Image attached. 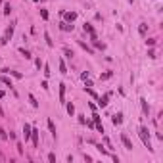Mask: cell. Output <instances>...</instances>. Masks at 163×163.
Returning <instances> with one entry per match:
<instances>
[{
	"mask_svg": "<svg viewBox=\"0 0 163 163\" xmlns=\"http://www.w3.org/2000/svg\"><path fill=\"white\" fill-rule=\"evenodd\" d=\"M138 136H140V140H142V144L146 146V148H148V150H154V148H152V142H150V131H148V129H146L144 125L142 127H138Z\"/></svg>",
	"mask_w": 163,
	"mask_h": 163,
	"instance_id": "1",
	"label": "cell"
},
{
	"mask_svg": "<svg viewBox=\"0 0 163 163\" xmlns=\"http://www.w3.org/2000/svg\"><path fill=\"white\" fill-rule=\"evenodd\" d=\"M12 35H13V27H8L6 33H4V37L0 38V44H8L10 42V38H12Z\"/></svg>",
	"mask_w": 163,
	"mask_h": 163,
	"instance_id": "2",
	"label": "cell"
},
{
	"mask_svg": "<svg viewBox=\"0 0 163 163\" xmlns=\"http://www.w3.org/2000/svg\"><path fill=\"white\" fill-rule=\"evenodd\" d=\"M31 140H33V146L38 148V129L37 127H31Z\"/></svg>",
	"mask_w": 163,
	"mask_h": 163,
	"instance_id": "3",
	"label": "cell"
},
{
	"mask_svg": "<svg viewBox=\"0 0 163 163\" xmlns=\"http://www.w3.org/2000/svg\"><path fill=\"white\" fill-rule=\"evenodd\" d=\"M109 96H111L109 92H106L104 96H100V98H98V106H100V107H106L107 104H109Z\"/></svg>",
	"mask_w": 163,
	"mask_h": 163,
	"instance_id": "4",
	"label": "cell"
},
{
	"mask_svg": "<svg viewBox=\"0 0 163 163\" xmlns=\"http://www.w3.org/2000/svg\"><path fill=\"white\" fill-rule=\"evenodd\" d=\"M83 29H85V33H88V35H90V38H92V40H96V31H94V27L90 25V23H85V27H83Z\"/></svg>",
	"mask_w": 163,
	"mask_h": 163,
	"instance_id": "5",
	"label": "cell"
},
{
	"mask_svg": "<svg viewBox=\"0 0 163 163\" xmlns=\"http://www.w3.org/2000/svg\"><path fill=\"white\" fill-rule=\"evenodd\" d=\"M63 17H65L67 23H73V21L77 19V12H65V13H63Z\"/></svg>",
	"mask_w": 163,
	"mask_h": 163,
	"instance_id": "6",
	"label": "cell"
},
{
	"mask_svg": "<svg viewBox=\"0 0 163 163\" xmlns=\"http://www.w3.org/2000/svg\"><path fill=\"white\" fill-rule=\"evenodd\" d=\"M111 123H113L115 127L121 125V123H123V113H115V115L111 117Z\"/></svg>",
	"mask_w": 163,
	"mask_h": 163,
	"instance_id": "7",
	"label": "cell"
},
{
	"mask_svg": "<svg viewBox=\"0 0 163 163\" xmlns=\"http://www.w3.org/2000/svg\"><path fill=\"white\" fill-rule=\"evenodd\" d=\"M121 140H123V144H125L127 150H132V142H131V138L127 136V134H121Z\"/></svg>",
	"mask_w": 163,
	"mask_h": 163,
	"instance_id": "8",
	"label": "cell"
},
{
	"mask_svg": "<svg viewBox=\"0 0 163 163\" xmlns=\"http://www.w3.org/2000/svg\"><path fill=\"white\" fill-rule=\"evenodd\" d=\"M60 104H65V85H60Z\"/></svg>",
	"mask_w": 163,
	"mask_h": 163,
	"instance_id": "9",
	"label": "cell"
},
{
	"mask_svg": "<svg viewBox=\"0 0 163 163\" xmlns=\"http://www.w3.org/2000/svg\"><path fill=\"white\" fill-rule=\"evenodd\" d=\"M23 136H25V142L31 138V125H27V123L23 125Z\"/></svg>",
	"mask_w": 163,
	"mask_h": 163,
	"instance_id": "10",
	"label": "cell"
},
{
	"mask_svg": "<svg viewBox=\"0 0 163 163\" xmlns=\"http://www.w3.org/2000/svg\"><path fill=\"white\" fill-rule=\"evenodd\" d=\"M60 29H62V31H73V25H69L67 21H62V23H60Z\"/></svg>",
	"mask_w": 163,
	"mask_h": 163,
	"instance_id": "11",
	"label": "cell"
},
{
	"mask_svg": "<svg viewBox=\"0 0 163 163\" xmlns=\"http://www.w3.org/2000/svg\"><path fill=\"white\" fill-rule=\"evenodd\" d=\"M2 71H4V73H10V75H13L15 79H21V77H23L19 71H12V69H2Z\"/></svg>",
	"mask_w": 163,
	"mask_h": 163,
	"instance_id": "12",
	"label": "cell"
},
{
	"mask_svg": "<svg viewBox=\"0 0 163 163\" xmlns=\"http://www.w3.org/2000/svg\"><path fill=\"white\" fill-rule=\"evenodd\" d=\"M138 33H140L142 37H146V33H148V25H146V23H140V27H138Z\"/></svg>",
	"mask_w": 163,
	"mask_h": 163,
	"instance_id": "13",
	"label": "cell"
},
{
	"mask_svg": "<svg viewBox=\"0 0 163 163\" xmlns=\"http://www.w3.org/2000/svg\"><path fill=\"white\" fill-rule=\"evenodd\" d=\"M48 129H50L52 136L56 138V125H54V121H52V119H48Z\"/></svg>",
	"mask_w": 163,
	"mask_h": 163,
	"instance_id": "14",
	"label": "cell"
},
{
	"mask_svg": "<svg viewBox=\"0 0 163 163\" xmlns=\"http://www.w3.org/2000/svg\"><path fill=\"white\" fill-rule=\"evenodd\" d=\"M0 83H4V85H8V87H13L12 81H10V77H6V75H2V77H0Z\"/></svg>",
	"mask_w": 163,
	"mask_h": 163,
	"instance_id": "15",
	"label": "cell"
},
{
	"mask_svg": "<svg viewBox=\"0 0 163 163\" xmlns=\"http://www.w3.org/2000/svg\"><path fill=\"white\" fill-rule=\"evenodd\" d=\"M140 102H142V109H144V113H146V115H148V113H150V107H148V102H146L144 98H142V100H140Z\"/></svg>",
	"mask_w": 163,
	"mask_h": 163,
	"instance_id": "16",
	"label": "cell"
},
{
	"mask_svg": "<svg viewBox=\"0 0 163 163\" xmlns=\"http://www.w3.org/2000/svg\"><path fill=\"white\" fill-rule=\"evenodd\" d=\"M60 73H67V67H65V63H63V60H60Z\"/></svg>",
	"mask_w": 163,
	"mask_h": 163,
	"instance_id": "17",
	"label": "cell"
},
{
	"mask_svg": "<svg viewBox=\"0 0 163 163\" xmlns=\"http://www.w3.org/2000/svg\"><path fill=\"white\" fill-rule=\"evenodd\" d=\"M79 44H81V46H83V48H85V50L88 52V54H94V50H92V48H88V46H87V42H83V40H79Z\"/></svg>",
	"mask_w": 163,
	"mask_h": 163,
	"instance_id": "18",
	"label": "cell"
},
{
	"mask_svg": "<svg viewBox=\"0 0 163 163\" xmlns=\"http://www.w3.org/2000/svg\"><path fill=\"white\" fill-rule=\"evenodd\" d=\"M29 102H31V106H33V107H38V102L35 100V96H33V94H29Z\"/></svg>",
	"mask_w": 163,
	"mask_h": 163,
	"instance_id": "19",
	"label": "cell"
},
{
	"mask_svg": "<svg viewBox=\"0 0 163 163\" xmlns=\"http://www.w3.org/2000/svg\"><path fill=\"white\" fill-rule=\"evenodd\" d=\"M44 38H46V44H48V46H54V42H52V38H50L48 33H44Z\"/></svg>",
	"mask_w": 163,
	"mask_h": 163,
	"instance_id": "20",
	"label": "cell"
},
{
	"mask_svg": "<svg viewBox=\"0 0 163 163\" xmlns=\"http://www.w3.org/2000/svg\"><path fill=\"white\" fill-rule=\"evenodd\" d=\"M111 75H113L111 71H107V73H104V75H102L100 79H102V81H107V79H111Z\"/></svg>",
	"mask_w": 163,
	"mask_h": 163,
	"instance_id": "21",
	"label": "cell"
},
{
	"mask_svg": "<svg viewBox=\"0 0 163 163\" xmlns=\"http://www.w3.org/2000/svg\"><path fill=\"white\" fill-rule=\"evenodd\" d=\"M0 140H8V132L4 129H0Z\"/></svg>",
	"mask_w": 163,
	"mask_h": 163,
	"instance_id": "22",
	"label": "cell"
},
{
	"mask_svg": "<svg viewBox=\"0 0 163 163\" xmlns=\"http://www.w3.org/2000/svg\"><path fill=\"white\" fill-rule=\"evenodd\" d=\"M21 56H25V60H29V58H31V54H29V50H25V48H21Z\"/></svg>",
	"mask_w": 163,
	"mask_h": 163,
	"instance_id": "23",
	"label": "cell"
},
{
	"mask_svg": "<svg viewBox=\"0 0 163 163\" xmlns=\"http://www.w3.org/2000/svg\"><path fill=\"white\" fill-rule=\"evenodd\" d=\"M63 54H65V56H67L69 60L73 58V50H69V48H63Z\"/></svg>",
	"mask_w": 163,
	"mask_h": 163,
	"instance_id": "24",
	"label": "cell"
},
{
	"mask_svg": "<svg viewBox=\"0 0 163 163\" xmlns=\"http://www.w3.org/2000/svg\"><path fill=\"white\" fill-rule=\"evenodd\" d=\"M67 113H69V115L75 113V106H73V104H67Z\"/></svg>",
	"mask_w": 163,
	"mask_h": 163,
	"instance_id": "25",
	"label": "cell"
},
{
	"mask_svg": "<svg viewBox=\"0 0 163 163\" xmlns=\"http://www.w3.org/2000/svg\"><path fill=\"white\" fill-rule=\"evenodd\" d=\"M10 12H12V8H10V4H4V15H10Z\"/></svg>",
	"mask_w": 163,
	"mask_h": 163,
	"instance_id": "26",
	"label": "cell"
},
{
	"mask_svg": "<svg viewBox=\"0 0 163 163\" xmlns=\"http://www.w3.org/2000/svg\"><path fill=\"white\" fill-rule=\"evenodd\" d=\"M44 75L46 77L50 75V65H48V63H44Z\"/></svg>",
	"mask_w": 163,
	"mask_h": 163,
	"instance_id": "27",
	"label": "cell"
},
{
	"mask_svg": "<svg viewBox=\"0 0 163 163\" xmlns=\"http://www.w3.org/2000/svg\"><path fill=\"white\" fill-rule=\"evenodd\" d=\"M40 17L46 21V19H48V12H46V10H40Z\"/></svg>",
	"mask_w": 163,
	"mask_h": 163,
	"instance_id": "28",
	"label": "cell"
},
{
	"mask_svg": "<svg viewBox=\"0 0 163 163\" xmlns=\"http://www.w3.org/2000/svg\"><path fill=\"white\" fill-rule=\"evenodd\" d=\"M146 44H148V46H154V44H156V38H148Z\"/></svg>",
	"mask_w": 163,
	"mask_h": 163,
	"instance_id": "29",
	"label": "cell"
},
{
	"mask_svg": "<svg viewBox=\"0 0 163 163\" xmlns=\"http://www.w3.org/2000/svg\"><path fill=\"white\" fill-rule=\"evenodd\" d=\"M48 161H56V154H48Z\"/></svg>",
	"mask_w": 163,
	"mask_h": 163,
	"instance_id": "30",
	"label": "cell"
},
{
	"mask_svg": "<svg viewBox=\"0 0 163 163\" xmlns=\"http://www.w3.org/2000/svg\"><path fill=\"white\" fill-rule=\"evenodd\" d=\"M148 56H150V58H156V52H154V48H150V50H148Z\"/></svg>",
	"mask_w": 163,
	"mask_h": 163,
	"instance_id": "31",
	"label": "cell"
},
{
	"mask_svg": "<svg viewBox=\"0 0 163 163\" xmlns=\"http://www.w3.org/2000/svg\"><path fill=\"white\" fill-rule=\"evenodd\" d=\"M0 98H4V90H0Z\"/></svg>",
	"mask_w": 163,
	"mask_h": 163,
	"instance_id": "32",
	"label": "cell"
},
{
	"mask_svg": "<svg viewBox=\"0 0 163 163\" xmlns=\"http://www.w3.org/2000/svg\"><path fill=\"white\" fill-rule=\"evenodd\" d=\"M129 2H131V4H132V0H129Z\"/></svg>",
	"mask_w": 163,
	"mask_h": 163,
	"instance_id": "33",
	"label": "cell"
},
{
	"mask_svg": "<svg viewBox=\"0 0 163 163\" xmlns=\"http://www.w3.org/2000/svg\"><path fill=\"white\" fill-rule=\"evenodd\" d=\"M0 4H2V0H0Z\"/></svg>",
	"mask_w": 163,
	"mask_h": 163,
	"instance_id": "34",
	"label": "cell"
},
{
	"mask_svg": "<svg viewBox=\"0 0 163 163\" xmlns=\"http://www.w3.org/2000/svg\"><path fill=\"white\" fill-rule=\"evenodd\" d=\"M35 2H38V0H35Z\"/></svg>",
	"mask_w": 163,
	"mask_h": 163,
	"instance_id": "35",
	"label": "cell"
}]
</instances>
